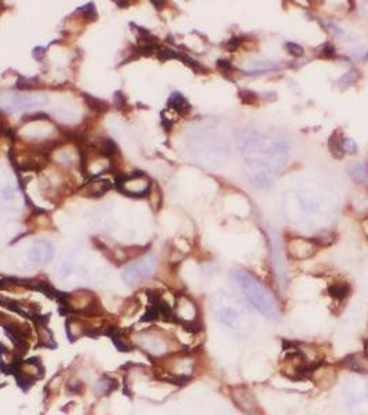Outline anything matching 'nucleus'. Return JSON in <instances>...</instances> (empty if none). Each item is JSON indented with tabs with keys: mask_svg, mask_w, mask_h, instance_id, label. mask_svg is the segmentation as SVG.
Segmentation results:
<instances>
[{
	"mask_svg": "<svg viewBox=\"0 0 368 415\" xmlns=\"http://www.w3.org/2000/svg\"><path fill=\"white\" fill-rule=\"evenodd\" d=\"M62 305L65 306L68 310L81 313V314L93 313L99 307L96 296L87 291H78L64 295L62 296Z\"/></svg>",
	"mask_w": 368,
	"mask_h": 415,
	"instance_id": "0eeeda50",
	"label": "nucleus"
},
{
	"mask_svg": "<svg viewBox=\"0 0 368 415\" xmlns=\"http://www.w3.org/2000/svg\"><path fill=\"white\" fill-rule=\"evenodd\" d=\"M349 175L356 182L367 183L368 184V166L367 163H353L349 166Z\"/></svg>",
	"mask_w": 368,
	"mask_h": 415,
	"instance_id": "4be33fe9",
	"label": "nucleus"
},
{
	"mask_svg": "<svg viewBox=\"0 0 368 415\" xmlns=\"http://www.w3.org/2000/svg\"><path fill=\"white\" fill-rule=\"evenodd\" d=\"M153 5H155L157 9H161V7H162L161 5H165V2H153Z\"/></svg>",
	"mask_w": 368,
	"mask_h": 415,
	"instance_id": "4c0bfd02",
	"label": "nucleus"
},
{
	"mask_svg": "<svg viewBox=\"0 0 368 415\" xmlns=\"http://www.w3.org/2000/svg\"><path fill=\"white\" fill-rule=\"evenodd\" d=\"M96 148L97 151L100 153V155H103L105 158H114L118 154V147H116V144L111 138H101L100 141L97 143Z\"/></svg>",
	"mask_w": 368,
	"mask_h": 415,
	"instance_id": "412c9836",
	"label": "nucleus"
},
{
	"mask_svg": "<svg viewBox=\"0 0 368 415\" xmlns=\"http://www.w3.org/2000/svg\"><path fill=\"white\" fill-rule=\"evenodd\" d=\"M15 370L18 372L19 379L28 382H32L35 381V379H38V378L42 377V374H43V368H42V365H40L38 361H35V360L21 361V363H18V365H17Z\"/></svg>",
	"mask_w": 368,
	"mask_h": 415,
	"instance_id": "4468645a",
	"label": "nucleus"
},
{
	"mask_svg": "<svg viewBox=\"0 0 368 415\" xmlns=\"http://www.w3.org/2000/svg\"><path fill=\"white\" fill-rule=\"evenodd\" d=\"M83 100H85L86 105L89 107V110L96 112V114H104V112L110 110V104L107 101L100 100V99L93 97L90 94H86V93H83Z\"/></svg>",
	"mask_w": 368,
	"mask_h": 415,
	"instance_id": "6ab92c4d",
	"label": "nucleus"
},
{
	"mask_svg": "<svg viewBox=\"0 0 368 415\" xmlns=\"http://www.w3.org/2000/svg\"><path fill=\"white\" fill-rule=\"evenodd\" d=\"M79 13H85V17H89V18L93 21V19L97 18V11H96V7H94V5L93 3H89V5H86L85 7H82V9H79Z\"/></svg>",
	"mask_w": 368,
	"mask_h": 415,
	"instance_id": "c756f323",
	"label": "nucleus"
},
{
	"mask_svg": "<svg viewBox=\"0 0 368 415\" xmlns=\"http://www.w3.org/2000/svg\"><path fill=\"white\" fill-rule=\"evenodd\" d=\"M53 252H54V248H53L52 243L48 241L40 239V241H36L31 247L28 258L34 264H43V263H47L53 258Z\"/></svg>",
	"mask_w": 368,
	"mask_h": 415,
	"instance_id": "ddd939ff",
	"label": "nucleus"
},
{
	"mask_svg": "<svg viewBox=\"0 0 368 415\" xmlns=\"http://www.w3.org/2000/svg\"><path fill=\"white\" fill-rule=\"evenodd\" d=\"M136 345L153 357H162L170 352V339L158 331H144L136 336Z\"/></svg>",
	"mask_w": 368,
	"mask_h": 415,
	"instance_id": "39448f33",
	"label": "nucleus"
},
{
	"mask_svg": "<svg viewBox=\"0 0 368 415\" xmlns=\"http://www.w3.org/2000/svg\"><path fill=\"white\" fill-rule=\"evenodd\" d=\"M239 150L245 158L251 182L258 187L272 186L274 175L289 157V147L284 140L264 136L254 129L239 134Z\"/></svg>",
	"mask_w": 368,
	"mask_h": 415,
	"instance_id": "f257e3e1",
	"label": "nucleus"
},
{
	"mask_svg": "<svg viewBox=\"0 0 368 415\" xmlns=\"http://www.w3.org/2000/svg\"><path fill=\"white\" fill-rule=\"evenodd\" d=\"M217 67H219L223 72H227L230 68H231V64H230L227 60H219V61H217Z\"/></svg>",
	"mask_w": 368,
	"mask_h": 415,
	"instance_id": "c9c22d12",
	"label": "nucleus"
},
{
	"mask_svg": "<svg viewBox=\"0 0 368 415\" xmlns=\"http://www.w3.org/2000/svg\"><path fill=\"white\" fill-rule=\"evenodd\" d=\"M324 50H325L324 53L327 54V56H332V54L335 53V50H334V47H332V46H325Z\"/></svg>",
	"mask_w": 368,
	"mask_h": 415,
	"instance_id": "e433bc0d",
	"label": "nucleus"
},
{
	"mask_svg": "<svg viewBox=\"0 0 368 415\" xmlns=\"http://www.w3.org/2000/svg\"><path fill=\"white\" fill-rule=\"evenodd\" d=\"M210 309L220 324L234 329L237 332H247L251 327L249 313L238 298L226 291H217L212 295Z\"/></svg>",
	"mask_w": 368,
	"mask_h": 415,
	"instance_id": "7ed1b4c3",
	"label": "nucleus"
},
{
	"mask_svg": "<svg viewBox=\"0 0 368 415\" xmlns=\"http://www.w3.org/2000/svg\"><path fill=\"white\" fill-rule=\"evenodd\" d=\"M195 370V360L188 354H176L165 361V371L175 379H188Z\"/></svg>",
	"mask_w": 368,
	"mask_h": 415,
	"instance_id": "6e6552de",
	"label": "nucleus"
},
{
	"mask_svg": "<svg viewBox=\"0 0 368 415\" xmlns=\"http://www.w3.org/2000/svg\"><path fill=\"white\" fill-rule=\"evenodd\" d=\"M342 150L345 154H356L357 153V144L354 141L353 138L350 137H342Z\"/></svg>",
	"mask_w": 368,
	"mask_h": 415,
	"instance_id": "bb28decb",
	"label": "nucleus"
},
{
	"mask_svg": "<svg viewBox=\"0 0 368 415\" xmlns=\"http://www.w3.org/2000/svg\"><path fill=\"white\" fill-rule=\"evenodd\" d=\"M175 317L182 324L191 327L198 321V307L188 296L180 295L175 303Z\"/></svg>",
	"mask_w": 368,
	"mask_h": 415,
	"instance_id": "9d476101",
	"label": "nucleus"
},
{
	"mask_svg": "<svg viewBox=\"0 0 368 415\" xmlns=\"http://www.w3.org/2000/svg\"><path fill=\"white\" fill-rule=\"evenodd\" d=\"M239 44H241V39L233 38V39H230V42L226 44V47L229 48V52H233V50H235V48L239 47Z\"/></svg>",
	"mask_w": 368,
	"mask_h": 415,
	"instance_id": "f704fd0d",
	"label": "nucleus"
},
{
	"mask_svg": "<svg viewBox=\"0 0 368 415\" xmlns=\"http://www.w3.org/2000/svg\"><path fill=\"white\" fill-rule=\"evenodd\" d=\"M330 150L331 153H332V155H334L335 158H344L345 153L344 150H342V138L339 137V132L338 133H334L332 136H331L330 138Z\"/></svg>",
	"mask_w": 368,
	"mask_h": 415,
	"instance_id": "393cba45",
	"label": "nucleus"
},
{
	"mask_svg": "<svg viewBox=\"0 0 368 415\" xmlns=\"http://www.w3.org/2000/svg\"><path fill=\"white\" fill-rule=\"evenodd\" d=\"M317 245L314 241L306 238H292L288 242V252L289 256L297 260L311 258L315 253Z\"/></svg>",
	"mask_w": 368,
	"mask_h": 415,
	"instance_id": "9b49d317",
	"label": "nucleus"
},
{
	"mask_svg": "<svg viewBox=\"0 0 368 415\" xmlns=\"http://www.w3.org/2000/svg\"><path fill=\"white\" fill-rule=\"evenodd\" d=\"M363 383L357 385V393H349L350 404H354L359 408L363 406L367 407L365 414L368 415V379L367 381H361Z\"/></svg>",
	"mask_w": 368,
	"mask_h": 415,
	"instance_id": "f3484780",
	"label": "nucleus"
},
{
	"mask_svg": "<svg viewBox=\"0 0 368 415\" xmlns=\"http://www.w3.org/2000/svg\"><path fill=\"white\" fill-rule=\"evenodd\" d=\"M67 332L71 339L81 338L82 335L87 334V325L79 319H69L67 323Z\"/></svg>",
	"mask_w": 368,
	"mask_h": 415,
	"instance_id": "a211bd4d",
	"label": "nucleus"
},
{
	"mask_svg": "<svg viewBox=\"0 0 368 415\" xmlns=\"http://www.w3.org/2000/svg\"><path fill=\"white\" fill-rule=\"evenodd\" d=\"M287 48H288V53L292 54L293 57H301V56H303V47H301L299 44L287 43Z\"/></svg>",
	"mask_w": 368,
	"mask_h": 415,
	"instance_id": "2f4dec72",
	"label": "nucleus"
},
{
	"mask_svg": "<svg viewBox=\"0 0 368 415\" xmlns=\"http://www.w3.org/2000/svg\"><path fill=\"white\" fill-rule=\"evenodd\" d=\"M233 400L239 410L248 415H255L258 412V404L254 395L244 386H237L233 389Z\"/></svg>",
	"mask_w": 368,
	"mask_h": 415,
	"instance_id": "f8f14e48",
	"label": "nucleus"
},
{
	"mask_svg": "<svg viewBox=\"0 0 368 415\" xmlns=\"http://www.w3.org/2000/svg\"><path fill=\"white\" fill-rule=\"evenodd\" d=\"M335 372L330 367H323L320 370H315L314 381L318 383L321 387H328L334 382Z\"/></svg>",
	"mask_w": 368,
	"mask_h": 415,
	"instance_id": "aec40b11",
	"label": "nucleus"
},
{
	"mask_svg": "<svg viewBox=\"0 0 368 415\" xmlns=\"http://www.w3.org/2000/svg\"><path fill=\"white\" fill-rule=\"evenodd\" d=\"M42 86L40 82H39L38 78H24L19 77L17 83H15V87L18 90H36L39 87Z\"/></svg>",
	"mask_w": 368,
	"mask_h": 415,
	"instance_id": "5701e85b",
	"label": "nucleus"
},
{
	"mask_svg": "<svg viewBox=\"0 0 368 415\" xmlns=\"http://www.w3.org/2000/svg\"><path fill=\"white\" fill-rule=\"evenodd\" d=\"M230 280L234 284L237 291L244 296L245 301L260 314L273 321H277L280 319L278 305L272 292L251 273L241 268H234L230 272Z\"/></svg>",
	"mask_w": 368,
	"mask_h": 415,
	"instance_id": "f03ea898",
	"label": "nucleus"
},
{
	"mask_svg": "<svg viewBox=\"0 0 368 415\" xmlns=\"http://www.w3.org/2000/svg\"><path fill=\"white\" fill-rule=\"evenodd\" d=\"M42 119H48V116L46 114H35V115H27L22 118V122H34V120H42Z\"/></svg>",
	"mask_w": 368,
	"mask_h": 415,
	"instance_id": "72a5a7b5",
	"label": "nucleus"
},
{
	"mask_svg": "<svg viewBox=\"0 0 368 415\" xmlns=\"http://www.w3.org/2000/svg\"><path fill=\"white\" fill-rule=\"evenodd\" d=\"M155 267H157V258L154 255H147L139 259L137 262L130 263L124 270L122 278L128 285H134L141 280L149 278L155 272Z\"/></svg>",
	"mask_w": 368,
	"mask_h": 415,
	"instance_id": "423d86ee",
	"label": "nucleus"
},
{
	"mask_svg": "<svg viewBox=\"0 0 368 415\" xmlns=\"http://www.w3.org/2000/svg\"><path fill=\"white\" fill-rule=\"evenodd\" d=\"M331 295H334L335 298H345L348 295V288L345 285H334L330 289Z\"/></svg>",
	"mask_w": 368,
	"mask_h": 415,
	"instance_id": "7c9ffc66",
	"label": "nucleus"
},
{
	"mask_svg": "<svg viewBox=\"0 0 368 415\" xmlns=\"http://www.w3.org/2000/svg\"><path fill=\"white\" fill-rule=\"evenodd\" d=\"M167 107L175 110L177 114L180 115H187L190 112V110H191L190 103H188L186 97H184L182 93H179V91H175V93L170 94L169 100H167Z\"/></svg>",
	"mask_w": 368,
	"mask_h": 415,
	"instance_id": "dca6fc26",
	"label": "nucleus"
},
{
	"mask_svg": "<svg viewBox=\"0 0 368 415\" xmlns=\"http://www.w3.org/2000/svg\"><path fill=\"white\" fill-rule=\"evenodd\" d=\"M114 101L115 105H116L119 110H124L125 107H126V104H128V103H126V97H125V94L122 91H116V93H115Z\"/></svg>",
	"mask_w": 368,
	"mask_h": 415,
	"instance_id": "473e14b6",
	"label": "nucleus"
},
{
	"mask_svg": "<svg viewBox=\"0 0 368 415\" xmlns=\"http://www.w3.org/2000/svg\"><path fill=\"white\" fill-rule=\"evenodd\" d=\"M47 101V97L43 95H31V94H7L0 97V104L6 110L15 112V111L28 110L32 107L44 104Z\"/></svg>",
	"mask_w": 368,
	"mask_h": 415,
	"instance_id": "1a4fd4ad",
	"label": "nucleus"
},
{
	"mask_svg": "<svg viewBox=\"0 0 368 415\" xmlns=\"http://www.w3.org/2000/svg\"><path fill=\"white\" fill-rule=\"evenodd\" d=\"M356 79H357V74H356V71H349L345 74L344 77L340 78L339 81H338V83H339V86H350L352 83H354L356 82Z\"/></svg>",
	"mask_w": 368,
	"mask_h": 415,
	"instance_id": "cd10ccee",
	"label": "nucleus"
},
{
	"mask_svg": "<svg viewBox=\"0 0 368 415\" xmlns=\"http://www.w3.org/2000/svg\"><path fill=\"white\" fill-rule=\"evenodd\" d=\"M346 367L353 370V371L364 372L368 368V360L363 358L361 356H352L346 360Z\"/></svg>",
	"mask_w": 368,
	"mask_h": 415,
	"instance_id": "b1692460",
	"label": "nucleus"
},
{
	"mask_svg": "<svg viewBox=\"0 0 368 415\" xmlns=\"http://www.w3.org/2000/svg\"><path fill=\"white\" fill-rule=\"evenodd\" d=\"M111 187L112 184L107 179H93L83 186L82 192L86 197H103L107 191L111 190Z\"/></svg>",
	"mask_w": 368,
	"mask_h": 415,
	"instance_id": "2eb2a0df",
	"label": "nucleus"
},
{
	"mask_svg": "<svg viewBox=\"0 0 368 415\" xmlns=\"http://www.w3.org/2000/svg\"><path fill=\"white\" fill-rule=\"evenodd\" d=\"M200 141V157L212 166H222L229 159V145L225 138L219 134H204L198 137Z\"/></svg>",
	"mask_w": 368,
	"mask_h": 415,
	"instance_id": "20e7f679",
	"label": "nucleus"
},
{
	"mask_svg": "<svg viewBox=\"0 0 368 415\" xmlns=\"http://www.w3.org/2000/svg\"><path fill=\"white\" fill-rule=\"evenodd\" d=\"M155 56L161 61H167V60H172V58H179V53H176L172 48L165 47V46H158Z\"/></svg>",
	"mask_w": 368,
	"mask_h": 415,
	"instance_id": "a878e982",
	"label": "nucleus"
},
{
	"mask_svg": "<svg viewBox=\"0 0 368 415\" xmlns=\"http://www.w3.org/2000/svg\"><path fill=\"white\" fill-rule=\"evenodd\" d=\"M111 389H112V381H110V379H107V378H103L101 381L97 382L96 385V392L97 393H107V392H110Z\"/></svg>",
	"mask_w": 368,
	"mask_h": 415,
	"instance_id": "c85d7f7f",
	"label": "nucleus"
}]
</instances>
